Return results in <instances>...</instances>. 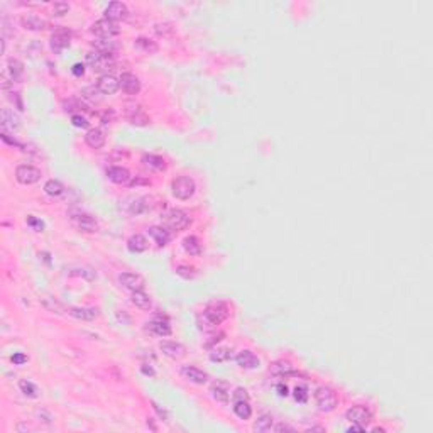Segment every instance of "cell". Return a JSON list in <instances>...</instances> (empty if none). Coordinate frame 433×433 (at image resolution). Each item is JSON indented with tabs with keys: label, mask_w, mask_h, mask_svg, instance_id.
<instances>
[{
	"label": "cell",
	"mask_w": 433,
	"mask_h": 433,
	"mask_svg": "<svg viewBox=\"0 0 433 433\" xmlns=\"http://www.w3.org/2000/svg\"><path fill=\"white\" fill-rule=\"evenodd\" d=\"M2 131H17L21 127V117L11 109L2 110Z\"/></svg>",
	"instance_id": "ac0fdd59"
},
{
	"label": "cell",
	"mask_w": 433,
	"mask_h": 433,
	"mask_svg": "<svg viewBox=\"0 0 433 433\" xmlns=\"http://www.w3.org/2000/svg\"><path fill=\"white\" fill-rule=\"evenodd\" d=\"M274 431H295V428L290 426V425H285V423H281V425H276L273 426Z\"/></svg>",
	"instance_id": "681fc988"
},
{
	"label": "cell",
	"mask_w": 433,
	"mask_h": 433,
	"mask_svg": "<svg viewBox=\"0 0 433 433\" xmlns=\"http://www.w3.org/2000/svg\"><path fill=\"white\" fill-rule=\"evenodd\" d=\"M347 420L354 425H360V426H367L370 423V411L367 410L365 406H360V405H355L352 408H349L347 413H345Z\"/></svg>",
	"instance_id": "ba28073f"
},
{
	"label": "cell",
	"mask_w": 433,
	"mask_h": 433,
	"mask_svg": "<svg viewBox=\"0 0 433 433\" xmlns=\"http://www.w3.org/2000/svg\"><path fill=\"white\" fill-rule=\"evenodd\" d=\"M11 360L16 365H21V364H24V362H27V355H24V354H14L12 357H11Z\"/></svg>",
	"instance_id": "7dc6e473"
},
{
	"label": "cell",
	"mask_w": 433,
	"mask_h": 433,
	"mask_svg": "<svg viewBox=\"0 0 433 433\" xmlns=\"http://www.w3.org/2000/svg\"><path fill=\"white\" fill-rule=\"evenodd\" d=\"M27 224H29V225H32V227H34V229L37 230V232H41V230L44 229V224H42L41 220L34 219V216H32V215H31V216H27Z\"/></svg>",
	"instance_id": "bcb514c9"
},
{
	"label": "cell",
	"mask_w": 433,
	"mask_h": 433,
	"mask_svg": "<svg viewBox=\"0 0 433 433\" xmlns=\"http://www.w3.org/2000/svg\"><path fill=\"white\" fill-rule=\"evenodd\" d=\"M159 350L166 355V357L175 359V360L186 355L185 345L180 344V342H173V340H163V342H159Z\"/></svg>",
	"instance_id": "30bf717a"
},
{
	"label": "cell",
	"mask_w": 433,
	"mask_h": 433,
	"mask_svg": "<svg viewBox=\"0 0 433 433\" xmlns=\"http://www.w3.org/2000/svg\"><path fill=\"white\" fill-rule=\"evenodd\" d=\"M7 71H9V75L12 76L14 78V81H17L19 78H21L22 76V73H24V65H22V61H19V60H16V58H11V60L7 61Z\"/></svg>",
	"instance_id": "836d02e7"
},
{
	"label": "cell",
	"mask_w": 433,
	"mask_h": 433,
	"mask_svg": "<svg viewBox=\"0 0 433 433\" xmlns=\"http://www.w3.org/2000/svg\"><path fill=\"white\" fill-rule=\"evenodd\" d=\"M107 176H109L110 181L115 183V185H129L131 180H132V176H131V173H129V170H126V168H122V166L109 168Z\"/></svg>",
	"instance_id": "e0dca14e"
},
{
	"label": "cell",
	"mask_w": 433,
	"mask_h": 433,
	"mask_svg": "<svg viewBox=\"0 0 433 433\" xmlns=\"http://www.w3.org/2000/svg\"><path fill=\"white\" fill-rule=\"evenodd\" d=\"M151 405H152V408H154V410H156L157 413H159V416H163V418H165V420L168 421V415H166V411H165V410H161V408H159V405H157V403H154V401H152Z\"/></svg>",
	"instance_id": "f907efd6"
},
{
	"label": "cell",
	"mask_w": 433,
	"mask_h": 433,
	"mask_svg": "<svg viewBox=\"0 0 433 433\" xmlns=\"http://www.w3.org/2000/svg\"><path fill=\"white\" fill-rule=\"evenodd\" d=\"M119 86H120V81L115 78L114 75H109V73L102 75L97 81V88L100 93H103V95H114L115 91L119 90Z\"/></svg>",
	"instance_id": "9a60e30c"
},
{
	"label": "cell",
	"mask_w": 433,
	"mask_h": 433,
	"mask_svg": "<svg viewBox=\"0 0 433 433\" xmlns=\"http://www.w3.org/2000/svg\"><path fill=\"white\" fill-rule=\"evenodd\" d=\"M68 315L73 316L76 320H83V321H91L98 316V310L97 308H80V306H73L68 308Z\"/></svg>",
	"instance_id": "ffe728a7"
},
{
	"label": "cell",
	"mask_w": 433,
	"mask_h": 433,
	"mask_svg": "<svg viewBox=\"0 0 433 433\" xmlns=\"http://www.w3.org/2000/svg\"><path fill=\"white\" fill-rule=\"evenodd\" d=\"M273 428V416L262 415L259 416V420L254 423V430L256 431H269Z\"/></svg>",
	"instance_id": "ab89813d"
},
{
	"label": "cell",
	"mask_w": 433,
	"mask_h": 433,
	"mask_svg": "<svg viewBox=\"0 0 433 433\" xmlns=\"http://www.w3.org/2000/svg\"><path fill=\"white\" fill-rule=\"evenodd\" d=\"M127 120L132 126H137V127H144L151 122L141 105H131V107L127 109Z\"/></svg>",
	"instance_id": "4fadbf2b"
},
{
	"label": "cell",
	"mask_w": 433,
	"mask_h": 433,
	"mask_svg": "<svg viewBox=\"0 0 433 433\" xmlns=\"http://www.w3.org/2000/svg\"><path fill=\"white\" fill-rule=\"evenodd\" d=\"M210 393H211V396H213L215 401H219V403H227L229 398H230L229 386L222 381H216V383L211 384Z\"/></svg>",
	"instance_id": "d4e9b609"
},
{
	"label": "cell",
	"mask_w": 433,
	"mask_h": 433,
	"mask_svg": "<svg viewBox=\"0 0 433 433\" xmlns=\"http://www.w3.org/2000/svg\"><path fill=\"white\" fill-rule=\"evenodd\" d=\"M315 401H316L318 410L323 411V413L334 411L335 408L339 406V396H337V393L329 386H320L318 389H316Z\"/></svg>",
	"instance_id": "7a4b0ae2"
},
{
	"label": "cell",
	"mask_w": 433,
	"mask_h": 433,
	"mask_svg": "<svg viewBox=\"0 0 433 433\" xmlns=\"http://www.w3.org/2000/svg\"><path fill=\"white\" fill-rule=\"evenodd\" d=\"M93 46L97 51L105 52V55H115V49H117V46H115L114 41H110V39H100L97 42H93Z\"/></svg>",
	"instance_id": "74e56055"
},
{
	"label": "cell",
	"mask_w": 433,
	"mask_h": 433,
	"mask_svg": "<svg viewBox=\"0 0 433 433\" xmlns=\"http://www.w3.org/2000/svg\"><path fill=\"white\" fill-rule=\"evenodd\" d=\"M165 222L168 224V227H170L171 230L181 232V230H186L190 227L191 216L186 213L185 210H181V208H171V210L166 211Z\"/></svg>",
	"instance_id": "277c9868"
},
{
	"label": "cell",
	"mask_w": 433,
	"mask_h": 433,
	"mask_svg": "<svg viewBox=\"0 0 433 433\" xmlns=\"http://www.w3.org/2000/svg\"><path fill=\"white\" fill-rule=\"evenodd\" d=\"M21 24L27 31H42V29H46V21H42L41 17L34 16V14H26V16H22Z\"/></svg>",
	"instance_id": "7402d4cb"
},
{
	"label": "cell",
	"mask_w": 433,
	"mask_h": 433,
	"mask_svg": "<svg viewBox=\"0 0 433 433\" xmlns=\"http://www.w3.org/2000/svg\"><path fill=\"white\" fill-rule=\"evenodd\" d=\"M181 376L185 379H188V381L193 384H205L208 381V374L203 372V370L198 367H195V365H183Z\"/></svg>",
	"instance_id": "5bb4252c"
},
{
	"label": "cell",
	"mask_w": 433,
	"mask_h": 433,
	"mask_svg": "<svg viewBox=\"0 0 433 433\" xmlns=\"http://www.w3.org/2000/svg\"><path fill=\"white\" fill-rule=\"evenodd\" d=\"M229 315H230V310H229L227 303H224V301L210 303V305L203 310V313L200 315V318H198L200 329L205 330V332L213 330L220 323H222L224 320H227Z\"/></svg>",
	"instance_id": "6da1fadb"
},
{
	"label": "cell",
	"mask_w": 433,
	"mask_h": 433,
	"mask_svg": "<svg viewBox=\"0 0 433 433\" xmlns=\"http://www.w3.org/2000/svg\"><path fill=\"white\" fill-rule=\"evenodd\" d=\"M147 232H149V235H151V237L156 240V244L159 245V247H165V245H168L170 244V240H171V234L168 232L166 229H163V227H156V225H152V227H149L147 229Z\"/></svg>",
	"instance_id": "484cf974"
},
{
	"label": "cell",
	"mask_w": 433,
	"mask_h": 433,
	"mask_svg": "<svg viewBox=\"0 0 433 433\" xmlns=\"http://www.w3.org/2000/svg\"><path fill=\"white\" fill-rule=\"evenodd\" d=\"M235 360H237V364L244 369H256L261 365V360H259L257 355L252 354L251 350H240Z\"/></svg>",
	"instance_id": "d6986e66"
},
{
	"label": "cell",
	"mask_w": 433,
	"mask_h": 433,
	"mask_svg": "<svg viewBox=\"0 0 433 433\" xmlns=\"http://www.w3.org/2000/svg\"><path fill=\"white\" fill-rule=\"evenodd\" d=\"M146 329L149 332H152V334L159 335V337H168L171 335V325L170 321H168L166 316H154V318L149 321Z\"/></svg>",
	"instance_id": "7c38bea8"
},
{
	"label": "cell",
	"mask_w": 433,
	"mask_h": 433,
	"mask_svg": "<svg viewBox=\"0 0 433 433\" xmlns=\"http://www.w3.org/2000/svg\"><path fill=\"white\" fill-rule=\"evenodd\" d=\"M71 71H73V75L75 76H81L85 73V66L81 65V63H76V65H73V68H71Z\"/></svg>",
	"instance_id": "c3c4849f"
},
{
	"label": "cell",
	"mask_w": 433,
	"mask_h": 433,
	"mask_svg": "<svg viewBox=\"0 0 433 433\" xmlns=\"http://www.w3.org/2000/svg\"><path fill=\"white\" fill-rule=\"evenodd\" d=\"M19 389H21V393L26 394L27 398H37V388L34 383L27 381V379H21L19 381Z\"/></svg>",
	"instance_id": "f35d334b"
},
{
	"label": "cell",
	"mask_w": 433,
	"mask_h": 433,
	"mask_svg": "<svg viewBox=\"0 0 433 433\" xmlns=\"http://www.w3.org/2000/svg\"><path fill=\"white\" fill-rule=\"evenodd\" d=\"M271 370L273 374H278V376H286V374H291L293 372V364L290 360H278L271 365Z\"/></svg>",
	"instance_id": "e575fe53"
},
{
	"label": "cell",
	"mask_w": 433,
	"mask_h": 433,
	"mask_svg": "<svg viewBox=\"0 0 433 433\" xmlns=\"http://www.w3.org/2000/svg\"><path fill=\"white\" fill-rule=\"evenodd\" d=\"M105 19H109V21L112 22H119V21H124V19H127L129 16V9L126 4L122 2H110L107 9H105Z\"/></svg>",
	"instance_id": "8fae6325"
},
{
	"label": "cell",
	"mask_w": 433,
	"mask_h": 433,
	"mask_svg": "<svg viewBox=\"0 0 433 433\" xmlns=\"http://www.w3.org/2000/svg\"><path fill=\"white\" fill-rule=\"evenodd\" d=\"M120 88L126 91L127 95H137L141 91V81L136 75L132 73H122L120 75Z\"/></svg>",
	"instance_id": "2e32d148"
},
{
	"label": "cell",
	"mask_w": 433,
	"mask_h": 433,
	"mask_svg": "<svg viewBox=\"0 0 433 433\" xmlns=\"http://www.w3.org/2000/svg\"><path fill=\"white\" fill-rule=\"evenodd\" d=\"M234 413L240 420H249L252 415V408L249 405V399H242V401H234Z\"/></svg>",
	"instance_id": "f546056e"
},
{
	"label": "cell",
	"mask_w": 433,
	"mask_h": 433,
	"mask_svg": "<svg viewBox=\"0 0 433 433\" xmlns=\"http://www.w3.org/2000/svg\"><path fill=\"white\" fill-rule=\"evenodd\" d=\"M141 369H142V372H144V374H147V376H154V370H152L151 367H146V365H142Z\"/></svg>",
	"instance_id": "db71d44e"
},
{
	"label": "cell",
	"mask_w": 433,
	"mask_h": 433,
	"mask_svg": "<svg viewBox=\"0 0 433 433\" xmlns=\"http://www.w3.org/2000/svg\"><path fill=\"white\" fill-rule=\"evenodd\" d=\"M41 303H42V306L46 308L47 311H51V313H56V315H63L65 311H68L66 310V308L61 305L60 301L58 300H55V298H51V296H46V298H42L41 300Z\"/></svg>",
	"instance_id": "d6a6232c"
},
{
	"label": "cell",
	"mask_w": 433,
	"mask_h": 433,
	"mask_svg": "<svg viewBox=\"0 0 433 433\" xmlns=\"http://www.w3.org/2000/svg\"><path fill=\"white\" fill-rule=\"evenodd\" d=\"M232 399H234V401H242V399H249V394H247L245 389L237 388V389H235V393L232 394Z\"/></svg>",
	"instance_id": "f6af8a7d"
},
{
	"label": "cell",
	"mask_w": 433,
	"mask_h": 433,
	"mask_svg": "<svg viewBox=\"0 0 433 433\" xmlns=\"http://www.w3.org/2000/svg\"><path fill=\"white\" fill-rule=\"evenodd\" d=\"M105 141H107V137H105V134L100 131V129H90V131L85 134L86 146L91 149H102L105 146Z\"/></svg>",
	"instance_id": "44dd1931"
},
{
	"label": "cell",
	"mask_w": 433,
	"mask_h": 433,
	"mask_svg": "<svg viewBox=\"0 0 433 433\" xmlns=\"http://www.w3.org/2000/svg\"><path fill=\"white\" fill-rule=\"evenodd\" d=\"M71 124H73L75 127H81V129L88 127V120H86L83 115H80V114L71 115Z\"/></svg>",
	"instance_id": "7bdbcfd3"
},
{
	"label": "cell",
	"mask_w": 433,
	"mask_h": 433,
	"mask_svg": "<svg viewBox=\"0 0 433 433\" xmlns=\"http://www.w3.org/2000/svg\"><path fill=\"white\" fill-rule=\"evenodd\" d=\"M147 247H149V242L142 234H134L127 240V249L131 252H136V254L144 252V251H147Z\"/></svg>",
	"instance_id": "603a6c76"
},
{
	"label": "cell",
	"mask_w": 433,
	"mask_h": 433,
	"mask_svg": "<svg viewBox=\"0 0 433 433\" xmlns=\"http://www.w3.org/2000/svg\"><path fill=\"white\" fill-rule=\"evenodd\" d=\"M119 283L122 288H126L129 291H139V290H144L146 286V281L141 274H136V273H122L119 274Z\"/></svg>",
	"instance_id": "9c48e42d"
},
{
	"label": "cell",
	"mask_w": 433,
	"mask_h": 433,
	"mask_svg": "<svg viewBox=\"0 0 433 433\" xmlns=\"http://www.w3.org/2000/svg\"><path fill=\"white\" fill-rule=\"evenodd\" d=\"M44 191H46V193L49 195V196H60V195H63L65 186L61 185V183L58 181V180H49V181H46Z\"/></svg>",
	"instance_id": "8d00e7d4"
},
{
	"label": "cell",
	"mask_w": 433,
	"mask_h": 433,
	"mask_svg": "<svg viewBox=\"0 0 433 433\" xmlns=\"http://www.w3.org/2000/svg\"><path fill=\"white\" fill-rule=\"evenodd\" d=\"M306 398H308V393H306V388H296L295 389V399L300 403H306Z\"/></svg>",
	"instance_id": "ee69618b"
},
{
	"label": "cell",
	"mask_w": 433,
	"mask_h": 433,
	"mask_svg": "<svg viewBox=\"0 0 433 433\" xmlns=\"http://www.w3.org/2000/svg\"><path fill=\"white\" fill-rule=\"evenodd\" d=\"M134 46H136L137 49H141L142 52H146V55H154V52H157V49H159V46L154 41L147 39V37H137Z\"/></svg>",
	"instance_id": "1f68e13d"
},
{
	"label": "cell",
	"mask_w": 433,
	"mask_h": 433,
	"mask_svg": "<svg viewBox=\"0 0 433 433\" xmlns=\"http://www.w3.org/2000/svg\"><path fill=\"white\" fill-rule=\"evenodd\" d=\"M91 32L97 34L100 39H112L114 36H117L120 32V29L117 26V22H112L109 19H100L91 26Z\"/></svg>",
	"instance_id": "8992f818"
},
{
	"label": "cell",
	"mask_w": 433,
	"mask_h": 433,
	"mask_svg": "<svg viewBox=\"0 0 433 433\" xmlns=\"http://www.w3.org/2000/svg\"><path fill=\"white\" fill-rule=\"evenodd\" d=\"M68 11H70V6L66 2H55V6H52V16H56V17L65 16V14H68Z\"/></svg>",
	"instance_id": "60d3db41"
},
{
	"label": "cell",
	"mask_w": 433,
	"mask_h": 433,
	"mask_svg": "<svg viewBox=\"0 0 433 433\" xmlns=\"http://www.w3.org/2000/svg\"><path fill=\"white\" fill-rule=\"evenodd\" d=\"M176 274L185 280H190V278H195V269L190 266H178L176 267Z\"/></svg>",
	"instance_id": "b9f144b4"
},
{
	"label": "cell",
	"mask_w": 433,
	"mask_h": 433,
	"mask_svg": "<svg viewBox=\"0 0 433 433\" xmlns=\"http://www.w3.org/2000/svg\"><path fill=\"white\" fill-rule=\"evenodd\" d=\"M171 190H173V195H175L178 200H190L191 196L195 195L196 185H195L193 178L178 176L171 183Z\"/></svg>",
	"instance_id": "3957f363"
},
{
	"label": "cell",
	"mask_w": 433,
	"mask_h": 433,
	"mask_svg": "<svg viewBox=\"0 0 433 433\" xmlns=\"http://www.w3.org/2000/svg\"><path fill=\"white\" fill-rule=\"evenodd\" d=\"M308 431H323L321 426H313V428H308Z\"/></svg>",
	"instance_id": "9f6ffc18"
},
{
	"label": "cell",
	"mask_w": 433,
	"mask_h": 433,
	"mask_svg": "<svg viewBox=\"0 0 433 433\" xmlns=\"http://www.w3.org/2000/svg\"><path fill=\"white\" fill-rule=\"evenodd\" d=\"M278 391H280L281 396H286V394H288V388L285 386V384H278Z\"/></svg>",
	"instance_id": "f5cc1de1"
},
{
	"label": "cell",
	"mask_w": 433,
	"mask_h": 433,
	"mask_svg": "<svg viewBox=\"0 0 433 433\" xmlns=\"http://www.w3.org/2000/svg\"><path fill=\"white\" fill-rule=\"evenodd\" d=\"M70 46V34L68 32H56L51 39V49L55 52H61L65 47Z\"/></svg>",
	"instance_id": "f1b7e54d"
},
{
	"label": "cell",
	"mask_w": 433,
	"mask_h": 433,
	"mask_svg": "<svg viewBox=\"0 0 433 433\" xmlns=\"http://www.w3.org/2000/svg\"><path fill=\"white\" fill-rule=\"evenodd\" d=\"M230 357H232V350L227 349V347H219V349H213L210 352L211 362H227Z\"/></svg>",
	"instance_id": "d590c367"
},
{
	"label": "cell",
	"mask_w": 433,
	"mask_h": 433,
	"mask_svg": "<svg viewBox=\"0 0 433 433\" xmlns=\"http://www.w3.org/2000/svg\"><path fill=\"white\" fill-rule=\"evenodd\" d=\"M16 180L21 185H34L41 180V170L31 165H21L16 170Z\"/></svg>",
	"instance_id": "52a82bcc"
},
{
	"label": "cell",
	"mask_w": 433,
	"mask_h": 433,
	"mask_svg": "<svg viewBox=\"0 0 433 433\" xmlns=\"http://www.w3.org/2000/svg\"><path fill=\"white\" fill-rule=\"evenodd\" d=\"M17 430H19V431H29L31 428H29V425H24V423H21V425L17 426Z\"/></svg>",
	"instance_id": "11a10c76"
},
{
	"label": "cell",
	"mask_w": 433,
	"mask_h": 433,
	"mask_svg": "<svg viewBox=\"0 0 433 433\" xmlns=\"http://www.w3.org/2000/svg\"><path fill=\"white\" fill-rule=\"evenodd\" d=\"M86 63H88L95 71H109L114 68L115 61L114 55H105L100 51H91L86 55Z\"/></svg>",
	"instance_id": "5b68a950"
},
{
	"label": "cell",
	"mask_w": 433,
	"mask_h": 433,
	"mask_svg": "<svg viewBox=\"0 0 433 433\" xmlns=\"http://www.w3.org/2000/svg\"><path fill=\"white\" fill-rule=\"evenodd\" d=\"M347 431H349V433H355V431H364V426H360V425H354V423H352V426H349V428H347Z\"/></svg>",
	"instance_id": "816d5d0a"
},
{
	"label": "cell",
	"mask_w": 433,
	"mask_h": 433,
	"mask_svg": "<svg viewBox=\"0 0 433 433\" xmlns=\"http://www.w3.org/2000/svg\"><path fill=\"white\" fill-rule=\"evenodd\" d=\"M183 249H185L190 256H200L201 254V244L195 235H190V237H186L183 240Z\"/></svg>",
	"instance_id": "4dcf8cb0"
},
{
	"label": "cell",
	"mask_w": 433,
	"mask_h": 433,
	"mask_svg": "<svg viewBox=\"0 0 433 433\" xmlns=\"http://www.w3.org/2000/svg\"><path fill=\"white\" fill-rule=\"evenodd\" d=\"M131 301H132V305H136V306L139 308V310H144V311L151 310V306H152L151 298H149V295H146V293H144L142 290H139V291H132V295H131Z\"/></svg>",
	"instance_id": "83f0119b"
},
{
	"label": "cell",
	"mask_w": 433,
	"mask_h": 433,
	"mask_svg": "<svg viewBox=\"0 0 433 433\" xmlns=\"http://www.w3.org/2000/svg\"><path fill=\"white\" fill-rule=\"evenodd\" d=\"M142 163H144V166L149 168V170H152V171H165L166 170V161L163 159L161 156H156V154H144Z\"/></svg>",
	"instance_id": "4316f807"
},
{
	"label": "cell",
	"mask_w": 433,
	"mask_h": 433,
	"mask_svg": "<svg viewBox=\"0 0 433 433\" xmlns=\"http://www.w3.org/2000/svg\"><path fill=\"white\" fill-rule=\"evenodd\" d=\"M76 225H78L80 230L88 232V234H93L98 230V222L91 215H86V213H81L76 216Z\"/></svg>",
	"instance_id": "cb8c5ba5"
}]
</instances>
